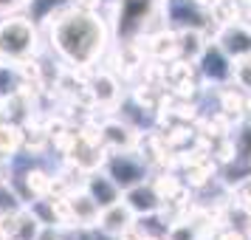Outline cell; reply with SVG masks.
<instances>
[{"label": "cell", "instance_id": "9c48e42d", "mask_svg": "<svg viewBox=\"0 0 251 240\" xmlns=\"http://www.w3.org/2000/svg\"><path fill=\"white\" fill-rule=\"evenodd\" d=\"M68 209H71V220L76 226H96L99 223V206L93 204V198L85 189L68 195Z\"/></svg>", "mask_w": 251, "mask_h": 240}, {"label": "cell", "instance_id": "8992f818", "mask_svg": "<svg viewBox=\"0 0 251 240\" xmlns=\"http://www.w3.org/2000/svg\"><path fill=\"white\" fill-rule=\"evenodd\" d=\"M133 223H136V212H133L125 201H116L113 206H107V209L99 212V223H96V226L102 229V235H107V238H119V235H122L125 229H130Z\"/></svg>", "mask_w": 251, "mask_h": 240}, {"label": "cell", "instance_id": "30bf717a", "mask_svg": "<svg viewBox=\"0 0 251 240\" xmlns=\"http://www.w3.org/2000/svg\"><path fill=\"white\" fill-rule=\"evenodd\" d=\"M102 141H107L113 150H130L133 141H136V136H133V130L127 125H122V122H107V125L102 127Z\"/></svg>", "mask_w": 251, "mask_h": 240}, {"label": "cell", "instance_id": "52a82bcc", "mask_svg": "<svg viewBox=\"0 0 251 240\" xmlns=\"http://www.w3.org/2000/svg\"><path fill=\"white\" fill-rule=\"evenodd\" d=\"M125 204L136 215H155V212H161L164 201H161V195L155 192L152 184H136V187L125 189Z\"/></svg>", "mask_w": 251, "mask_h": 240}, {"label": "cell", "instance_id": "e0dca14e", "mask_svg": "<svg viewBox=\"0 0 251 240\" xmlns=\"http://www.w3.org/2000/svg\"><path fill=\"white\" fill-rule=\"evenodd\" d=\"M231 80L237 82V88L251 93V54L249 57L234 59V65H231Z\"/></svg>", "mask_w": 251, "mask_h": 240}, {"label": "cell", "instance_id": "5b68a950", "mask_svg": "<svg viewBox=\"0 0 251 240\" xmlns=\"http://www.w3.org/2000/svg\"><path fill=\"white\" fill-rule=\"evenodd\" d=\"M82 189L93 198V204L99 206V209H107V206H113L116 201H122V189L116 187V181L107 175V172H91L85 184H82Z\"/></svg>", "mask_w": 251, "mask_h": 240}, {"label": "cell", "instance_id": "4fadbf2b", "mask_svg": "<svg viewBox=\"0 0 251 240\" xmlns=\"http://www.w3.org/2000/svg\"><path fill=\"white\" fill-rule=\"evenodd\" d=\"M201 51H203V37H201V31L183 28L181 34H178V54L195 59V57H201Z\"/></svg>", "mask_w": 251, "mask_h": 240}, {"label": "cell", "instance_id": "2e32d148", "mask_svg": "<svg viewBox=\"0 0 251 240\" xmlns=\"http://www.w3.org/2000/svg\"><path fill=\"white\" fill-rule=\"evenodd\" d=\"M152 187H155V192L161 195V201L167 204V201H172L175 195L181 192V181L172 175V172H164V175H158L155 181H152Z\"/></svg>", "mask_w": 251, "mask_h": 240}, {"label": "cell", "instance_id": "9a60e30c", "mask_svg": "<svg viewBox=\"0 0 251 240\" xmlns=\"http://www.w3.org/2000/svg\"><path fill=\"white\" fill-rule=\"evenodd\" d=\"M25 187H28L31 198H43V195L51 192L54 181H51L43 170H31V172H25Z\"/></svg>", "mask_w": 251, "mask_h": 240}, {"label": "cell", "instance_id": "5bb4252c", "mask_svg": "<svg viewBox=\"0 0 251 240\" xmlns=\"http://www.w3.org/2000/svg\"><path fill=\"white\" fill-rule=\"evenodd\" d=\"M23 141V130L12 122H0V153H14Z\"/></svg>", "mask_w": 251, "mask_h": 240}, {"label": "cell", "instance_id": "cb8c5ba5", "mask_svg": "<svg viewBox=\"0 0 251 240\" xmlns=\"http://www.w3.org/2000/svg\"><path fill=\"white\" fill-rule=\"evenodd\" d=\"M243 3H246V6H251V0H243Z\"/></svg>", "mask_w": 251, "mask_h": 240}, {"label": "cell", "instance_id": "277c9868", "mask_svg": "<svg viewBox=\"0 0 251 240\" xmlns=\"http://www.w3.org/2000/svg\"><path fill=\"white\" fill-rule=\"evenodd\" d=\"M217 46L226 51L231 59H240V57H249L251 54V26L246 23H228L220 28L217 34Z\"/></svg>", "mask_w": 251, "mask_h": 240}, {"label": "cell", "instance_id": "d6986e66", "mask_svg": "<svg viewBox=\"0 0 251 240\" xmlns=\"http://www.w3.org/2000/svg\"><path fill=\"white\" fill-rule=\"evenodd\" d=\"M243 107H246V102H243L240 96L223 93V110H226V113H243Z\"/></svg>", "mask_w": 251, "mask_h": 240}, {"label": "cell", "instance_id": "ffe728a7", "mask_svg": "<svg viewBox=\"0 0 251 240\" xmlns=\"http://www.w3.org/2000/svg\"><path fill=\"white\" fill-rule=\"evenodd\" d=\"M102 6V0H74V9H79V12H96Z\"/></svg>", "mask_w": 251, "mask_h": 240}, {"label": "cell", "instance_id": "7402d4cb", "mask_svg": "<svg viewBox=\"0 0 251 240\" xmlns=\"http://www.w3.org/2000/svg\"><path fill=\"white\" fill-rule=\"evenodd\" d=\"M23 0H0V12H12V9H17Z\"/></svg>", "mask_w": 251, "mask_h": 240}, {"label": "cell", "instance_id": "6da1fadb", "mask_svg": "<svg viewBox=\"0 0 251 240\" xmlns=\"http://www.w3.org/2000/svg\"><path fill=\"white\" fill-rule=\"evenodd\" d=\"M107 40H110L107 23L96 12L71 9L51 17V46L59 51V57L76 68L93 65L107 48Z\"/></svg>", "mask_w": 251, "mask_h": 240}, {"label": "cell", "instance_id": "ac0fdd59", "mask_svg": "<svg viewBox=\"0 0 251 240\" xmlns=\"http://www.w3.org/2000/svg\"><path fill=\"white\" fill-rule=\"evenodd\" d=\"M167 240H201V235H198L195 223H172Z\"/></svg>", "mask_w": 251, "mask_h": 240}, {"label": "cell", "instance_id": "603a6c76", "mask_svg": "<svg viewBox=\"0 0 251 240\" xmlns=\"http://www.w3.org/2000/svg\"><path fill=\"white\" fill-rule=\"evenodd\" d=\"M246 17H249V20H251V6H249V12H246Z\"/></svg>", "mask_w": 251, "mask_h": 240}, {"label": "cell", "instance_id": "3957f363", "mask_svg": "<svg viewBox=\"0 0 251 240\" xmlns=\"http://www.w3.org/2000/svg\"><path fill=\"white\" fill-rule=\"evenodd\" d=\"M107 175L116 181V187L125 192L130 187H136V184H144L147 178V167H144V161L136 159L133 153H127V150H116V156L107 161Z\"/></svg>", "mask_w": 251, "mask_h": 240}, {"label": "cell", "instance_id": "8fae6325", "mask_svg": "<svg viewBox=\"0 0 251 240\" xmlns=\"http://www.w3.org/2000/svg\"><path fill=\"white\" fill-rule=\"evenodd\" d=\"M91 91H93V96H96V102H116V99H119V85H116V80L107 71H99V74H96Z\"/></svg>", "mask_w": 251, "mask_h": 240}, {"label": "cell", "instance_id": "7a4b0ae2", "mask_svg": "<svg viewBox=\"0 0 251 240\" xmlns=\"http://www.w3.org/2000/svg\"><path fill=\"white\" fill-rule=\"evenodd\" d=\"M37 51V28L25 17H9L0 23V57L25 59Z\"/></svg>", "mask_w": 251, "mask_h": 240}, {"label": "cell", "instance_id": "ba28073f", "mask_svg": "<svg viewBox=\"0 0 251 240\" xmlns=\"http://www.w3.org/2000/svg\"><path fill=\"white\" fill-rule=\"evenodd\" d=\"M228 62H231V57L220 46H203V51H201V71L217 85L231 80V65Z\"/></svg>", "mask_w": 251, "mask_h": 240}, {"label": "cell", "instance_id": "7c38bea8", "mask_svg": "<svg viewBox=\"0 0 251 240\" xmlns=\"http://www.w3.org/2000/svg\"><path fill=\"white\" fill-rule=\"evenodd\" d=\"M150 54L158 57V59L175 57L178 54V34L175 31H161V34H155L152 43H150Z\"/></svg>", "mask_w": 251, "mask_h": 240}, {"label": "cell", "instance_id": "44dd1931", "mask_svg": "<svg viewBox=\"0 0 251 240\" xmlns=\"http://www.w3.org/2000/svg\"><path fill=\"white\" fill-rule=\"evenodd\" d=\"M217 240H246V235L237 232V229H226V232H220V235H217Z\"/></svg>", "mask_w": 251, "mask_h": 240}]
</instances>
